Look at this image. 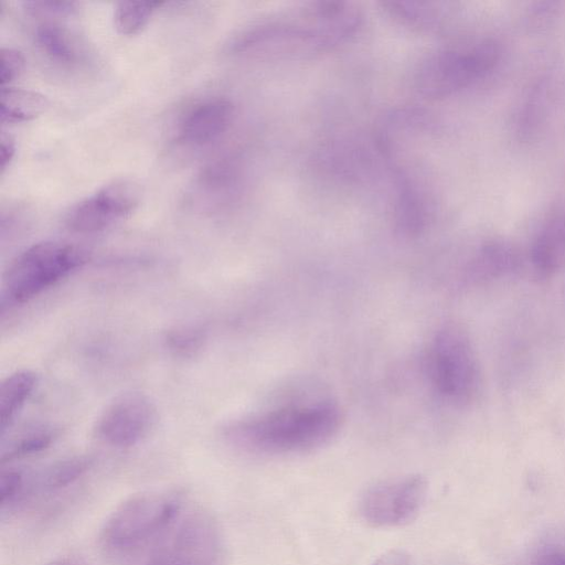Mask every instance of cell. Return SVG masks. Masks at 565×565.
I'll use <instances>...</instances> for the list:
<instances>
[{
  "label": "cell",
  "mask_w": 565,
  "mask_h": 565,
  "mask_svg": "<svg viewBox=\"0 0 565 565\" xmlns=\"http://www.w3.org/2000/svg\"><path fill=\"white\" fill-rule=\"evenodd\" d=\"M362 25L363 14L354 4L315 1L245 28L227 50L234 55L274 60L310 57L350 42Z\"/></svg>",
  "instance_id": "obj_1"
},
{
  "label": "cell",
  "mask_w": 565,
  "mask_h": 565,
  "mask_svg": "<svg viewBox=\"0 0 565 565\" xmlns=\"http://www.w3.org/2000/svg\"><path fill=\"white\" fill-rule=\"evenodd\" d=\"M342 422L330 399L287 404L238 420L226 428L234 445L253 452L281 455L312 450L327 444Z\"/></svg>",
  "instance_id": "obj_2"
},
{
  "label": "cell",
  "mask_w": 565,
  "mask_h": 565,
  "mask_svg": "<svg viewBox=\"0 0 565 565\" xmlns=\"http://www.w3.org/2000/svg\"><path fill=\"white\" fill-rule=\"evenodd\" d=\"M183 493L177 489L135 494L106 519L99 539L111 553H130L168 534L177 523Z\"/></svg>",
  "instance_id": "obj_3"
},
{
  "label": "cell",
  "mask_w": 565,
  "mask_h": 565,
  "mask_svg": "<svg viewBox=\"0 0 565 565\" xmlns=\"http://www.w3.org/2000/svg\"><path fill=\"white\" fill-rule=\"evenodd\" d=\"M88 259L81 246L55 241L36 243L19 254L7 268L1 290V307L33 299L62 280Z\"/></svg>",
  "instance_id": "obj_4"
},
{
  "label": "cell",
  "mask_w": 565,
  "mask_h": 565,
  "mask_svg": "<svg viewBox=\"0 0 565 565\" xmlns=\"http://www.w3.org/2000/svg\"><path fill=\"white\" fill-rule=\"evenodd\" d=\"M426 367L434 390L448 403L466 405L479 391L477 358L468 334L458 324H445L435 333Z\"/></svg>",
  "instance_id": "obj_5"
},
{
  "label": "cell",
  "mask_w": 565,
  "mask_h": 565,
  "mask_svg": "<svg viewBox=\"0 0 565 565\" xmlns=\"http://www.w3.org/2000/svg\"><path fill=\"white\" fill-rule=\"evenodd\" d=\"M146 565H224L218 523L204 509L189 512L151 553Z\"/></svg>",
  "instance_id": "obj_6"
},
{
  "label": "cell",
  "mask_w": 565,
  "mask_h": 565,
  "mask_svg": "<svg viewBox=\"0 0 565 565\" xmlns=\"http://www.w3.org/2000/svg\"><path fill=\"white\" fill-rule=\"evenodd\" d=\"M428 486L420 475L386 479L367 488L359 503L363 521L373 527H399L420 513Z\"/></svg>",
  "instance_id": "obj_7"
},
{
  "label": "cell",
  "mask_w": 565,
  "mask_h": 565,
  "mask_svg": "<svg viewBox=\"0 0 565 565\" xmlns=\"http://www.w3.org/2000/svg\"><path fill=\"white\" fill-rule=\"evenodd\" d=\"M140 199L141 189L136 182L115 180L74 205L65 223L73 232H99L132 213Z\"/></svg>",
  "instance_id": "obj_8"
},
{
  "label": "cell",
  "mask_w": 565,
  "mask_h": 565,
  "mask_svg": "<svg viewBox=\"0 0 565 565\" xmlns=\"http://www.w3.org/2000/svg\"><path fill=\"white\" fill-rule=\"evenodd\" d=\"M157 419V409L148 396L129 392L117 396L97 419L95 431L114 447H130L142 440Z\"/></svg>",
  "instance_id": "obj_9"
},
{
  "label": "cell",
  "mask_w": 565,
  "mask_h": 565,
  "mask_svg": "<svg viewBox=\"0 0 565 565\" xmlns=\"http://www.w3.org/2000/svg\"><path fill=\"white\" fill-rule=\"evenodd\" d=\"M482 58L477 52L444 50L423 60L414 75L419 95L438 98L466 86L481 70Z\"/></svg>",
  "instance_id": "obj_10"
},
{
  "label": "cell",
  "mask_w": 565,
  "mask_h": 565,
  "mask_svg": "<svg viewBox=\"0 0 565 565\" xmlns=\"http://www.w3.org/2000/svg\"><path fill=\"white\" fill-rule=\"evenodd\" d=\"M234 110L233 103L223 97L196 105L182 120L179 139L190 146H205L215 141L228 129Z\"/></svg>",
  "instance_id": "obj_11"
},
{
  "label": "cell",
  "mask_w": 565,
  "mask_h": 565,
  "mask_svg": "<svg viewBox=\"0 0 565 565\" xmlns=\"http://www.w3.org/2000/svg\"><path fill=\"white\" fill-rule=\"evenodd\" d=\"M394 222L396 231L406 237L419 235L427 222L424 195L407 173L396 170Z\"/></svg>",
  "instance_id": "obj_12"
},
{
  "label": "cell",
  "mask_w": 565,
  "mask_h": 565,
  "mask_svg": "<svg viewBox=\"0 0 565 565\" xmlns=\"http://www.w3.org/2000/svg\"><path fill=\"white\" fill-rule=\"evenodd\" d=\"M38 383L34 372L17 371L0 384V434L4 436L17 414L31 396Z\"/></svg>",
  "instance_id": "obj_13"
},
{
  "label": "cell",
  "mask_w": 565,
  "mask_h": 565,
  "mask_svg": "<svg viewBox=\"0 0 565 565\" xmlns=\"http://www.w3.org/2000/svg\"><path fill=\"white\" fill-rule=\"evenodd\" d=\"M50 106L49 99L36 92L1 87L0 118L2 122L17 124L41 116Z\"/></svg>",
  "instance_id": "obj_14"
},
{
  "label": "cell",
  "mask_w": 565,
  "mask_h": 565,
  "mask_svg": "<svg viewBox=\"0 0 565 565\" xmlns=\"http://www.w3.org/2000/svg\"><path fill=\"white\" fill-rule=\"evenodd\" d=\"M382 7L395 22L419 32L437 28L445 15L436 2L385 1Z\"/></svg>",
  "instance_id": "obj_15"
},
{
  "label": "cell",
  "mask_w": 565,
  "mask_h": 565,
  "mask_svg": "<svg viewBox=\"0 0 565 565\" xmlns=\"http://www.w3.org/2000/svg\"><path fill=\"white\" fill-rule=\"evenodd\" d=\"M93 465L89 456H74L58 460L46 467L39 476H32V491L35 489L54 492L73 484Z\"/></svg>",
  "instance_id": "obj_16"
},
{
  "label": "cell",
  "mask_w": 565,
  "mask_h": 565,
  "mask_svg": "<svg viewBox=\"0 0 565 565\" xmlns=\"http://www.w3.org/2000/svg\"><path fill=\"white\" fill-rule=\"evenodd\" d=\"M535 268L550 275L565 263V220L550 226L537 239L533 250Z\"/></svg>",
  "instance_id": "obj_17"
},
{
  "label": "cell",
  "mask_w": 565,
  "mask_h": 565,
  "mask_svg": "<svg viewBox=\"0 0 565 565\" xmlns=\"http://www.w3.org/2000/svg\"><path fill=\"white\" fill-rule=\"evenodd\" d=\"M35 42L39 49L54 62L73 64L78 58L70 33L60 24L46 22L39 25L35 31Z\"/></svg>",
  "instance_id": "obj_18"
},
{
  "label": "cell",
  "mask_w": 565,
  "mask_h": 565,
  "mask_svg": "<svg viewBox=\"0 0 565 565\" xmlns=\"http://www.w3.org/2000/svg\"><path fill=\"white\" fill-rule=\"evenodd\" d=\"M56 436V430L47 427L28 430L2 446L0 462L3 465L40 452L50 447Z\"/></svg>",
  "instance_id": "obj_19"
},
{
  "label": "cell",
  "mask_w": 565,
  "mask_h": 565,
  "mask_svg": "<svg viewBox=\"0 0 565 565\" xmlns=\"http://www.w3.org/2000/svg\"><path fill=\"white\" fill-rule=\"evenodd\" d=\"M161 2L121 1L114 12V24L118 33L134 35L149 22L154 9Z\"/></svg>",
  "instance_id": "obj_20"
},
{
  "label": "cell",
  "mask_w": 565,
  "mask_h": 565,
  "mask_svg": "<svg viewBox=\"0 0 565 565\" xmlns=\"http://www.w3.org/2000/svg\"><path fill=\"white\" fill-rule=\"evenodd\" d=\"M205 341V333L201 328L193 326L175 327L164 335L166 347L174 355L188 358L201 350Z\"/></svg>",
  "instance_id": "obj_21"
},
{
  "label": "cell",
  "mask_w": 565,
  "mask_h": 565,
  "mask_svg": "<svg viewBox=\"0 0 565 565\" xmlns=\"http://www.w3.org/2000/svg\"><path fill=\"white\" fill-rule=\"evenodd\" d=\"M31 477L17 468L3 469L0 473L1 510L14 508L26 499Z\"/></svg>",
  "instance_id": "obj_22"
},
{
  "label": "cell",
  "mask_w": 565,
  "mask_h": 565,
  "mask_svg": "<svg viewBox=\"0 0 565 565\" xmlns=\"http://www.w3.org/2000/svg\"><path fill=\"white\" fill-rule=\"evenodd\" d=\"M25 68V58L23 54L12 47H1L0 50V82L1 87L18 78Z\"/></svg>",
  "instance_id": "obj_23"
},
{
  "label": "cell",
  "mask_w": 565,
  "mask_h": 565,
  "mask_svg": "<svg viewBox=\"0 0 565 565\" xmlns=\"http://www.w3.org/2000/svg\"><path fill=\"white\" fill-rule=\"evenodd\" d=\"M24 7L31 14L42 17L66 15L76 11L73 1H26Z\"/></svg>",
  "instance_id": "obj_24"
},
{
  "label": "cell",
  "mask_w": 565,
  "mask_h": 565,
  "mask_svg": "<svg viewBox=\"0 0 565 565\" xmlns=\"http://www.w3.org/2000/svg\"><path fill=\"white\" fill-rule=\"evenodd\" d=\"M15 153V142L14 139L2 131L0 137V174L2 175L4 171L10 166Z\"/></svg>",
  "instance_id": "obj_25"
},
{
  "label": "cell",
  "mask_w": 565,
  "mask_h": 565,
  "mask_svg": "<svg viewBox=\"0 0 565 565\" xmlns=\"http://www.w3.org/2000/svg\"><path fill=\"white\" fill-rule=\"evenodd\" d=\"M373 565H416V563L406 552L391 550L382 554Z\"/></svg>",
  "instance_id": "obj_26"
},
{
  "label": "cell",
  "mask_w": 565,
  "mask_h": 565,
  "mask_svg": "<svg viewBox=\"0 0 565 565\" xmlns=\"http://www.w3.org/2000/svg\"><path fill=\"white\" fill-rule=\"evenodd\" d=\"M537 565H565V556L557 553L548 554Z\"/></svg>",
  "instance_id": "obj_27"
},
{
  "label": "cell",
  "mask_w": 565,
  "mask_h": 565,
  "mask_svg": "<svg viewBox=\"0 0 565 565\" xmlns=\"http://www.w3.org/2000/svg\"><path fill=\"white\" fill-rule=\"evenodd\" d=\"M49 565H87V563L77 556H67L56 559Z\"/></svg>",
  "instance_id": "obj_28"
}]
</instances>
